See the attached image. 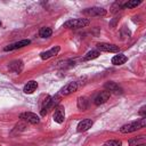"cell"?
I'll use <instances>...</instances> for the list:
<instances>
[{
	"label": "cell",
	"mask_w": 146,
	"mask_h": 146,
	"mask_svg": "<svg viewBox=\"0 0 146 146\" xmlns=\"http://www.w3.org/2000/svg\"><path fill=\"white\" fill-rule=\"evenodd\" d=\"M137 146H146V144H140V145H137Z\"/></svg>",
	"instance_id": "cell-24"
},
{
	"label": "cell",
	"mask_w": 146,
	"mask_h": 146,
	"mask_svg": "<svg viewBox=\"0 0 146 146\" xmlns=\"http://www.w3.org/2000/svg\"><path fill=\"white\" fill-rule=\"evenodd\" d=\"M52 119L55 122L57 123H63L64 120H65V111H64V107L63 106H57L55 108V112L52 114Z\"/></svg>",
	"instance_id": "cell-7"
},
{
	"label": "cell",
	"mask_w": 146,
	"mask_h": 146,
	"mask_svg": "<svg viewBox=\"0 0 146 146\" xmlns=\"http://www.w3.org/2000/svg\"><path fill=\"white\" fill-rule=\"evenodd\" d=\"M91 125H92V120L84 119L81 122H79V124L76 127V130H78V132H84V131L89 130L91 128Z\"/></svg>",
	"instance_id": "cell-13"
},
{
	"label": "cell",
	"mask_w": 146,
	"mask_h": 146,
	"mask_svg": "<svg viewBox=\"0 0 146 146\" xmlns=\"http://www.w3.org/2000/svg\"><path fill=\"white\" fill-rule=\"evenodd\" d=\"M0 25H1V23H0Z\"/></svg>",
	"instance_id": "cell-25"
},
{
	"label": "cell",
	"mask_w": 146,
	"mask_h": 146,
	"mask_svg": "<svg viewBox=\"0 0 146 146\" xmlns=\"http://www.w3.org/2000/svg\"><path fill=\"white\" fill-rule=\"evenodd\" d=\"M30 43H31V41H30L29 39H24V40L17 41V42H15V43H11V44H9V46H6V47L3 48V50H5V51L15 50V49H18V48H23V47H25V46H27V44H30Z\"/></svg>",
	"instance_id": "cell-9"
},
{
	"label": "cell",
	"mask_w": 146,
	"mask_h": 146,
	"mask_svg": "<svg viewBox=\"0 0 146 146\" xmlns=\"http://www.w3.org/2000/svg\"><path fill=\"white\" fill-rule=\"evenodd\" d=\"M99 56V51L98 50H91L89 52H87V55L84 56V60H91V59H95Z\"/></svg>",
	"instance_id": "cell-21"
},
{
	"label": "cell",
	"mask_w": 146,
	"mask_h": 146,
	"mask_svg": "<svg viewBox=\"0 0 146 146\" xmlns=\"http://www.w3.org/2000/svg\"><path fill=\"white\" fill-rule=\"evenodd\" d=\"M90 24V21L88 18H75V19H70L64 23V27L66 29H81L86 27Z\"/></svg>",
	"instance_id": "cell-2"
},
{
	"label": "cell",
	"mask_w": 146,
	"mask_h": 146,
	"mask_svg": "<svg viewBox=\"0 0 146 146\" xmlns=\"http://www.w3.org/2000/svg\"><path fill=\"white\" fill-rule=\"evenodd\" d=\"M59 96L58 95H56V96H48L46 99H44V103H43V106H42V108H41V115L43 116V115H46L47 114V112H48V110H50V108H52L54 106H56L57 104H58V102H59Z\"/></svg>",
	"instance_id": "cell-3"
},
{
	"label": "cell",
	"mask_w": 146,
	"mask_h": 146,
	"mask_svg": "<svg viewBox=\"0 0 146 146\" xmlns=\"http://www.w3.org/2000/svg\"><path fill=\"white\" fill-rule=\"evenodd\" d=\"M83 14L88 16H104L106 14V10L102 7H92L83 10Z\"/></svg>",
	"instance_id": "cell-8"
},
{
	"label": "cell",
	"mask_w": 146,
	"mask_h": 146,
	"mask_svg": "<svg viewBox=\"0 0 146 146\" xmlns=\"http://www.w3.org/2000/svg\"><path fill=\"white\" fill-rule=\"evenodd\" d=\"M145 124H146V119L141 117V119H139L137 121H132V122H129V123L122 125L120 128V132H122V133H130V132L137 131L138 129L144 128Z\"/></svg>",
	"instance_id": "cell-1"
},
{
	"label": "cell",
	"mask_w": 146,
	"mask_h": 146,
	"mask_svg": "<svg viewBox=\"0 0 146 146\" xmlns=\"http://www.w3.org/2000/svg\"><path fill=\"white\" fill-rule=\"evenodd\" d=\"M98 51H106V52H117L119 51V47L113 44V43H98L97 46Z\"/></svg>",
	"instance_id": "cell-10"
},
{
	"label": "cell",
	"mask_w": 146,
	"mask_h": 146,
	"mask_svg": "<svg viewBox=\"0 0 146 146\" xmlns=\"http://www.w3.org/2000/svg\"><path fill=\"white\" fill-rule=\"evenodd\" d=\"M141 3V0H131V1H128L122 5V8H135L137 6H139Z\"/></svg>",
	"instance_id": "cell-20"
},
{
	"label": "cell",
	"mask_w": 146,
	"mask_h": 146,
	"mask_svg": "<svg viewBox=\"0 0 146 146\" xmlns=\"http://www.w3.org/2000/svg\"><path fill=\"white\" fill-rule=\"evenodd\" d=\"M139 115H141V117H145V106H143L139 111Z\"/></svg>",
	"instance_id": "cell-23"
},
{
	"label": "cell",
	"mask_w": 146,
	"mask_h": 146,
	"mask_svg": "<svg viewBox=\"0 0 146 146\" xmlns=\"http://www.w3.org/2000/svg\"><path fill=\"white\" fill-rule=\"evenodd\" d=\"M127 60H128V57H127L125 55L119 54V55H115V56L112 58L111 62H112L113 65H122V64H124Z\"/></svg>",
	"instance_id": "cell-15"
},
{
	"label": "cell",
	"mask_w": 146,
	"mask_h": 146,
	"mask_svg": "<svg viewBox=\"0 0 146 146\" xmlns=\"http://www.w3.org/2000/svg\"><path fill=\"white\" fill-rule=\"evenodd\" d=\"M122 143L121 140H115V139H112V140H107L103 146H121Z\"/></svg>",
	"instance_id": "cell-22"
},
{
	"label": "cell",
	"mask_w": 146,
	"mask_h": 146,
	"mask_svg": "<svg viewBox=\"0 0 146 146\" xmlns=\"http://www.w3.org/2000/svg\"><path fill=\"white\" fill-rule=\"evenodd\" d=\"M76 89H78V83L74 82V81H72V82H68L67 84H65V86L60 89L59 95H60V96H68V95H71L72 92L76 91Z\"/></svg>",
	"instance_id": "cell-5"
},
{
	"label": "cell",
	"mask_w": 146,
	"mask_h": 146,
	"mask_svg": "<svg viewBox=\"0 0 146 146\" xmlns=\"http://www.w3.org/2000/svg\"><path fill=\"white\" fill-rule=\"evenodd\" d=\"M130 146H137V145H140V144H146V140H145V136H139L138 138H133L129 141Z\"/></svg>",
	"instance_id": "cell-18"
},
{
	"label": "cell",
	"mask_w": 146,
	"mask_h": 146,
	"mask_svg": "<svg viewBox=\"0 0 146 146\" xmlns=\"http://www.w3.org/2000/svg\"><path fill=\"white\" fill-rule=\"evenodd\" d=\"M19 119H22L23 121H26L29 123H32V124H38L40 122V119L36 114L32 113V112H24L19 115Z\"/></svg>",
	"instance_id": "cell-4"
},
{
	"label": "cell",
	"mask_w": 146,
	"mask_h": 146,
	"mask_svg": "<svg viewBox=\"0 0 146 146\" xmlns=\"http://www.w3.org/2000/svg\"><path fill=\"white\" fill-rule=\"evenodd\" d=\"M8 68H9L11 72L18 74V73H21V72L23 71V68H24V64H23V62H22L21 59H15V60H13V62L9 63Z\"/></svg>",
	"instance_id": "cell-11"
},
{
	"label": "cell",
	"mask_w": 146,
	"mask_h": 146,
	"mask_svg": "<svg viewBox=\"0 0 146 146\" xmlns=\"http://www.w3.org/2000/svg\"><path fill=\"white\" fill-rule=\"evenodd\" d=\"M105 88H106V91H108L110 94H114V95H121V94H123L122 88L119 84H116L115 82H113V81H107L105 83Z\"/></svg>",
	"instance_id": "cell-6"
},
{
	"label": "cell",
	"mask_w": 146,
	"mask_h": 146,
	"mask_svg": "<svg viewBox=\"0 0 146 146\" xmlns=\"http://www.w3.org/2000/svg\"><path fill=\"white\" fill-rule=\"evenodd\" d=\"M36 88H38V83H36L35 81L31 80V81H29V82L24 86L23 91H24L25 94H32V92H34V91H35V89H36Z\"/></svg>",
	"instance_id": "cell-16"
},
{
	"label": "cell",
	"mask_w": 146,
	"mask_h": 146,
	"mask_svg": "<svg viewBox=\"0 0 146 146\" xmlns=\"http://www.w3.org/2000/svg\"><path fill=\"white\" fill-rule=\"evenodd\" d=\"M52 34V30L50 27H41L39 31V35L41 38H49Z\"/></svg>",
	"instance_id": "cell-17"
},
{
	"label": "cell",
	"mask_w": 146,
	"mask_h": 146,
	"mask_svg": "<svg viewBox=\"0 0 146 146\" xmlns=\"http://www.w3.org/2000/svg\"><path fill=\"white\" fill-rule=\"evenodd\" d=\"M59 50H60V48H59L58 46L52 47L51 49H49V50H47V51H42V52L40 54V57H41L42 59H49L50 57L56 56V55L59 52Z\"/></svg>",
	"instance_id": "cell-14"
},
{
	"label": "cell",
	"mask_w": 146,
	"mask_h": 146,
	"mask_svg": "<svg viewBox=\"0 0 146 146\" xmlns=\"http://www.w3.org/2000/svg\"><path fill=\"white\" fill-rule=\"evenodd\" d=\"M110 96H111V94H110L108 91H106V90L98 92V94H97V96H96V97H95V99H94L95 105H102V104L106 103V102L108 100Z\"/></svg>",
	"instance_id": "cell-12"
},
{
	"label": "cell",
	"mask_w": 146,
	"mask_h": 146,
	"mask_svg": "<svg viewBox=\"0 0 146 146\" xmlns=\"http://www.w3.org/2000/svg\"><path fill=\"white\" fill-rule=\"evenodd\" d=\"M78 107L82 111H84L88 107V99L86 97H80L78 98Z\"/></svg>",
	"instance_id": "cell-19"
}]
</instances>
